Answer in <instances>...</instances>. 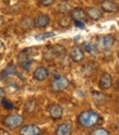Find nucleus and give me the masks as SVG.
Listing matches in <instances>:
<instances>
[{
	"label": "nucleus",
	"mask_w": 119,
	"mask_h": 135,
	"mask_svg": "<svg viewBox=\"0 0 119 135\" xmlns=\"http://www.w3.org/2000/svg\"><path fill=\"white\" fill-rule=\"evenodd\" d=\"M49 76V70L46 66H38L33 72V79L37 82H44Z\"/></svg>",
	"instance_id": "7"
},
{
	"label": "nucleus",
	"mask_w": 119,
	"mask_h": 135,
	"mask_svg": "<svg viewBox=\"0 0 119 135\" xmlns=\"http://www.w3.org/2000/svg\"><path fill=\"white\" fill-rule=\"evenodd\" d=\"M38 135H40V134H38Z\"/></svg>",
	"instance_id": "33"
},
{
	"label": "nucleus",
	"mask_w": 119,
	"mask_h": 135,
	"mask_svg": "<svg viewBox=\"0 0 119 135\" xmlns=\"http://www.w3.org/2000/svg\"><path fill=\"white\" fill-rule=\"evenodd\" d=\"M1 104H2V106H3L6 109H8V110H11V109L14 108V106H13V104L11 103V101H9V100L6 99V98H2Z\"/></svg>",
	"instance_id": "23"
},
{
	"label": "nucleus",
	"mask_w": 119,
	"mask_h": 135,
	"mask_svg": "<svg viewBox=\"0 0 119 135\" xmlns=\"http://www.w3.org/2000/svg\"><path fill=\"white\" fill-rule=\"evenodd\" d=\"M73 22L78 28H84V22H81V21H73Z\"/></svg>",
	"instance_id": "26"
},
{
	"label": "nucleus",
	"mask_w": 119,
	"mask_h": 135,
	"mask_svg": "<svg viewBox=\"0 0 119 135\" xmlns=\"http://www.w3.org/2000/svg\"><path fill=\"white\" fill-rule=\"evenodd\" d=\"M86 14L89 16V19H91L93 21H98V20H100L102 18H103V12H102V10H99L98 8H96V7L88 8Z\"/></svg>",
	"instance_id": "15"
},
{
	"label": "nucleus",
	"mask_w": 119,
	"mask_h": 135,
	"mask_svg": "<svg viewBox=\"0 0 119 135\" xmlns=\"http://www.w3.org/2000/svg\"><path fill=\"white\" fill-rule=\"evenodd\" d=\"M4 50H6V46H4V44H3V41L0 39V54H2Z\"/></svg>",
	"instance_id": "27"
},
{
	"label": "nucleus",
	"mask_w": 119,
	"mask_h": 135,
	"mask_svg": "<svg viewBox=\"0 0 119 135\" xmlns=\"http://www.w3.org/2000/svg\"><path fill=\"white\" fill-rule=\"evenodd\" d=\"M100 9L106 13H116L119 11V6L113 0H103L100 2Z\"/></svg>",
	"instance_id": "9"
},
{
	"label": "nucleus",
	"mask_w": 119,
	"mask_h": 135,
	"mask_svg": "<svg viewBox=\"0 0 119 135\" xmlns=\"http://www.w3.org/2000/svg\"><path fill=\"white\" fill-rule=\"evenodd\" d=\"M117 129H118V131H119V123H118V125H117Z\"/></svg>",
	"instance_id": "31"
},
{
	"label": "nucleus",
	"mask_w": 119,
	"mask_h": 135,
	"mask_svg": "<svg viewBox=\"0 0 119 135\" xmlns=\"http://www.w3.org/2000/svg\"><path fill=\"white\" fill-rule=\"evenodd\" d=\"M70 59L73 61V62H81L83 59H84V51H83V49L79 46H74L70 49Z\"/></svg>",
	"instance_id": "12"
},
{
	"label": "nucleus",
	"mask_w": 119,
	"mask_h": 135,
	"mask_svg": "<svg viewBox=\"0 0 119 135\" xmlns=\"http://www.w3.org/2000/svg\"><path fill=\"white\" fill-rule=\"evenodd\" d=\"M71 134H72V124L70 122L60 123L55 131V135H71Z\"/></svg>",
	"instance_id": "14"
},
{
	"label": "nucleus",
	"mask_w": 119,
	"mask_h": 135,
	"mask_svg": "<svg viewBox=\"0 0 119 135\" xmlns=\"http://www.w3.org/2000/svg\"><path fill=\"white\" fill-rule=\"evenodd\" d=\"M55 2V0H39V3L44 7H49Z\"/></svg>",
	"instance_id": "25"
},
{
	"label": "nucleus",
	"mask_w": 119,
	"mask_h": 135,
	"mask_svg": "<svg viewBox=\"0 0 119 135\" xmlns=\"http://www.w3.org/2000/svg\"><path fill=\"white\" fill-rule=\"evenodd\" d=\"M24 118L21 114H8L2 119V124L8 129H16L22 125Z\"/></svg>",
	"instance_id": "2"
},
{
	"label": "nucleus",
	"mask_w": 119,
	"mask_h": 135,
	"mask_svg": "<svg viewBox=\"0 0 119 135\" xmlns=\"http://www.w3.org/2000/svg\"><path fill=\"white\" fill-rule=\"evenodd\" d=\"M55 36V33L54 32H45V33H40V34H37L35 36V39L36 40H45L47 38H50V37H54Z\"/></svg>",
	"instance_id": "20"
},
{
	"label": "nucleus",
	"mask_w": 119,
	"mask_h": 135,
	"mask_svg": "<svg viewBox=\"0 0 119 135\" xmlns=\"http://www.w3.org/2000/svg\"><path fill=\"white\" fill-rule=\"evenodd\" d=\"M47 111H48L49 117L52 118L53 120H59V119H61V117L63 114L62 107L60 105H58V104H50L48 106Z\"/></svg>",
	"instance_id": "5"
},
{
	"label": "nucleus",
	"mask_w": 119,
	"mask_h": 135,
	"mask_svg": "<svg viewBox=\"0 0 119 135\" xmlns=\"http://www.w3.org/2000/svg\"><path fill=\"white\" fill-rule=\"evenodd\" d=\"M100 117L94 110H85L82 111L78 115V123L82 128H92L99 123Z\"/></svg>",
	"instance_id": "1"
},
{
	"label": "nucleus",
	"mask_w": 119,
	"mask_h": 135,
	"mask_svg": "<svg viewBox=\"0 0 119 135\" xmlns=\"http://www.w3.org/2000/svg\"><path fill=\"white\" fill-rule=\"evenodd\" d=\"M18 61H19V65L24 70H29L32 63H33V60L32 58L25 52V51H21V54L18 56Z\"/></svg>",
	"instance_id": "10"
},
{
	"label": "nucleus",
	"mask_w": 119,
	"mask_h": 135,
	"mask_svg": "<svg viewBox=\"0 0 119 135\" xmlns=\"http://www.w3.org/2000/svg\"><path fill=\"white\" fill-rule=\"evenodd\" d=\"M90 135H109V132L105 129H102V128H98V129H95L91 132Z\"/></svg>",
	"instance_id": "22"
},
{
	"label": "nucleus",
	"mask_w": 119,
	"mask_h": 135,
	"mask_svg": "<svg viewBox=\"0 0 119 135\" xmlns=\"http://www.w3.org/2000/svg\"><path fill=\"white\" fill-rule=\"evenodd\" d=\"M118 56H119V52H118Z\"/></svg>",
	"instance_id": "32"
},
{
	"label": "nucleus",
	"mask_w": 119,
	"mask_h": 135,
	"mask_svg": "<svg viewBox=\"0 0 119 135\" xmlns=\"http://www.w3.org/2000/svg\"><path fill=\"white\" fill-rule=\"evenodd\" d=\"M4 95H6V91H4V89H3L2 87H0V99L3 98V97H4Z\"/></svg>",
	"instance_id": "28"
},
{
	"label": "nucleus",
	"mask_w": 119,
	"mask_h": 135,
	"mask_svg": "<svg viewBox=\"0 0 119 135\" xmlns=\"http://www.w3.org/2000/svg\"><path fill=\"white\" fill-rule=\"evenodd\" d=\"M114 44H115V37L113 35H105L98 38L97 48L104 50V51H107V50L112 49Z\"/></svg>",
	"instance_id": "4"
},
{
	"label": "nucleus",
	"mask_w": 119,
	"mask_h": 135,
	"mask_svg": "<svg viewBox=\"0 0 119 135\" xmlns=\"http://www.w3.org/2000/svg\"><path fill=\"white\" fill-rule=\"evenodd\" d=\"M70 85V82L66 76H56L54 79V81L50 84V89L54 93H60L66 90Z\"/></svg>",
	"instance_id": "3"
},
{
	"label": "nucleus",
	"mask_w": 119,
	"mask_h": 135,
	"mask_svg": "<svg viewBox=\"0 0 119 135\" xmlns=\"http://www.w3.org/2000/svg\"><path fill=\"white\" fill-rule=\"evenodd\" d=\"M113 85V78L109 73H103L99 78V82H98V86L100 87V89L106 90L109 89Z\"/></svg>",
	"instance_id": "11"
},
{
	"label": "nucleus",
	"mask_w": 119,
	"mask_h": 135,
	"mask_svg": "<svg viewBox=\"0 0 119 135\" xmlns=\"http://www.w3.org/2000/svg\"><path fill=\"white\" fill-rule=\"evenodd\" d=\"M16 73V68L13 63H9L4 69L1 71V73H0V79L2 80H6V79H9L11 76H13V75Z\"/></svg>",
	"instance_id": "16"
},
{
	"label": "nucleus",
	"mask_w": 119,
	"mask_h": 135,
	"mask_svg": "<svg viewBox=\"0 0 119 135\" xmlns=\"http://www.w3.org/2000/svg\"><path fill=\"white\" fill-rule=\"evenodd\" d=\"M117 88H118V90H119V82H118V85H117Z\"/></svg>",
	"instance_id": "30"
},
{
	"label": "nucleus",
	"mask_w": 119,
	"mask_h": 135,
	"mask_svg": "<svg viewBox=\"0 0 119 135\" xmlns=\"http://www.w3.org/2000/svg\"><path fill=\"white\" fill-rule=\"evenodd\" d=\"M36 106H37L36 100L34 98H30L24 105V111L26 113H33L34 111H35Z\"/></svg>",
	"instance_id": "18"
},
{
	"label": "nucleus",
	"mask_w": 119,
	"mask_h": 135,
	"mask_svg": "<svg viewBox=\"0 0 119 135\" xmlns=\"http://www.w3.org/2000/svg\"><path fill=\"white\" fill-rule=\"evenodd\" d=\"M40 132L42 130L39 129V126L35 124H28L20 129V135H38Z\"/></svg>",
	"instance_id": "13"
},
{
	"label": "nucleus",
	"mask_w": 119,
	"mask_h": 135,
	"mask_svg": "<svg viewBox=\"0 0 119 135\" xmlns=\"http://www.w3.org/2000/svg\"><path fill=\"white\" fill-rule=\"evenodd\" d=\"M83 51H86L89 52L90 55H93V56H97V51H98V48L96 45L92 44V43H89V41H85L83 43Z\"/></svg>",
	"instance_id": "17"
},
{
	"label": "nucleus",
	"mask_w": 119,
	"mask_h": 135,
	"mask_svg": "<svg viewBox=\"0 0 119 135\" xmlns=\"http://www.w3.org/2000/svg\"><path fill=\"white\" fill-rule=\"evenodd\" d=\"M1 135H10V133H9V132H7V131H3V132L1 133Z\"/></svg>",
	"instance_id": "29"
},
{
	"label": "nucleus",
	"mask_w": 119,
	"mask_h": 135,
	"mask_svg": "<svg viewBox=\"0 0 119 135\" xmlns=\"http://www.w3.org/2000/svg\"><path fill=\"white\" fill-rule=\"evenodd\" d=\"M50 23V16L48 14L42 13L33 20V26L36 28H45Z\"/></svg>",
	"instance_id": "6"
},
{
	"label": "nucleus",
	"mask_w": 119,
	"mask_h": 135,
	"mask_svg": "<svg viewBox=\"0 0 119 135\" xmlns=\"http://www.w3.org/2000/svg\"><path fill=\"white\" fill-rule=\"evenodd\" d=\"M70 18L73 21H81V22H86L89 20L86 11H84L82 8H74V9H72L70 11Z\"/></svg>",
	"instance_id": "8"
},
{
	"label": "nucleus",
	"mask_w": 119,
	"mask_h": 135,
	"mask_svg": "<svg viewBox=\"0 0 119 135\" xmlns=\"http://www.w3.org/2000/svg\"><path fill=\"white\" fill-rule=\"evenodd\" d=\"M70 24H71V18H69V16H62L59 20V25L61 27H68V26H70Z\"/></svg>",
	"instance_id": "21"
},
{
	"label": "nucleus",
	"mask_w": 119,
	"mask_h": 135,
	"mask_svg": "<svg viewBox=\"0 0 119 135\" xmlns=\"http://www.w3.org/2000/svg\"><path fill=\"white\" fill-rule=\"evenodd\" d=\"M58 12H60V13H67V12H70L72 10V7L70 3H68V2H60L58 6H57V9H56Z\"/></svg>",
	"instance_id": "19"
},
{
	"label": "nucleus",
	"mask_w": 119,
	"mask_h": 135,
	"mask_svg": "<svg viewBox=\"0 0 119 135\" xmlns=\"http://www.w3.org/2000/svg\"><path fill=\"white\" fill-rule=\"evenodd\" d=\"M26 22H28V23H25L24 21H22V22H21V25H22L23 28H28V30H29L31 26H33V21H32L30 18H26Z\"/></svg>",
	"instance_id": "24"
}]
</instances>
